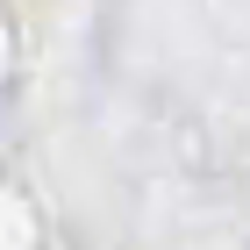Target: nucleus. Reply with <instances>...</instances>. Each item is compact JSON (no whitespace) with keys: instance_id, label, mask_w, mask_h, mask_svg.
I'll return each mask as SVG.
<instances>
[]
</instances>
